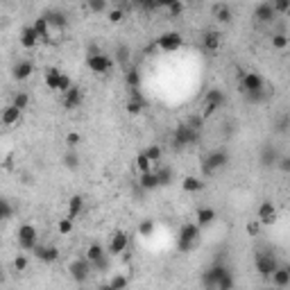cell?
Returning a JSON list of instances; mask_svg holds the SVG:
<instances>
[{
  "label": "cell",
  "instance_id": "cell-1",
  "mask_svg": "<svg viewBox=\"0 0 290 290\" xmlns=\"http://www.w3.org/2000/svg\"><path fill=\"white\" fill-rule=\"evenodd\" d=\"M202 284L204 288H225L231 290L234 288V275L229 272V268L222 266V263H216L209 270L202 272Z\"/></svg>",
  "mask_w": 290,
  "mask_h": 290
},
{
  "label": "cell",
  "instance_id": "cell-2",
  "mask_svg": "<svg viewBox=\"0 0 290 290\" xmlns=\"http://www.w3.org/2000/svg\"><path fill=\"white\" fill-rule=\"evenodd\" d=\"M197 243H200V227H197V222H186V225H182V229H179V236H177V247L179 252H193L197 247Z\"/></svg>",
  "mask_w": 290,
  "mask_h": 290
},
{
  "label": "cell",
  "instance_id": "cell-3",
  "mask_svg": "<svg viewBox=\"0 0 290 290\" xmlns=\"http://www.w3.org/2000/svg\"><path fill=\"white\" fill-rule=\"evenodd\" d=\"M227 163H229V154H227V150H213V152H209L207 157L202 159V175L204 177H211V175H216L218 170H222V168H227Z\"/></svg>",
  "mask_w": 290,
  "mask_h": 290
},
{
  "label": "cell",
  "instance_id": "cell-4",
  "mask_svg": "<svg viewBox=\"0 0 290 290\" xmlns=\"http://www.w3.org/2000/svg\"><path fill=\"white\" fill-rule=\"evenodd\" d=\"M202 138V132H197V129H191L186 123L179 125V127H175V132H172V145L177 150L182 148H191V145H197Z\"/></svg>",
  "mask_w": 290,
  "mask_h": 290
},
{
  "label": "cell",
  "instance_id": "cell-5",
  "mask_svg": "<svg viewBox=\"0 0 290 290\" xmlns=\"http://www.w3.org/2000/svg\"><path fill=\"white\" fill-rule=\"evenodd\" d=\"M113 64H116L113 57H109V54H104V52H89V57H86V66H89L93 73H98V75L111 73Z\"/></svg>",
  "mask_w": 290,
  "mask_h": 290
},
{
  "label": "cell",
  "instance_id": "cell-6",
  "mask_svg": "<svg viewBox=\"0 0 290 290\" xmlns=\"http://www.w3.org/2000/svg\"><path fill=\"white\" fill-rule=\"evenodd\" d=\"M266 91V79L261 77V73H243L241 77V93L243 95H252V93H261Z\"/></svg>",
  "mask_w": 290,
  "mask_h": 290
},
{
  "label": "cell",
  "instance_id": "cell-7",
  "mask_svg": "<svg viewBox=\"0 0 290 290\" xmlns=\"http://www.w3.org/2000/svg\"><path fill=\"white\" fill-rule=\"evenodd\" d=\"M16 236H18V247L23 252H34L36 247V227L30 225V222H25V225L18 227V231H16Z\"/></svg>",
  "mask_w": 290,
  "mask_h": 290
},
{
  "label": "cell",
  "instance_id": "cell-8",
  "mask_svg": "<svg viewBox=\"0 0 290 290\" xmlns=\"http://www.w3.org/2000/svg\"><path fill=\"white\" fill-rule=\"evenodd\" d=\"M277 270H279V261L275 254H256V272L263 279H272Z\"/></svg>",
  "mask_w": 290,
  "mask_h": 290
},
{
  "label": "cell",
  "instance_id": "cell-9",
  "mask_svg": "<svg viewBox=\"0 0 290 290\" xmlns=\"http://www.w3.org/2000/svg\"><path fill=\"white\" fill-rule=\"evenodd\" d=\"M91 270H93V266H91L89 259H75L68 263V272H70L75 284H84V281L89 279Z\"/></svg>",
  "mask_w": 290,
  "mask_h": 290
},
{
  "label": "cell",
  "instance_id": "cell-10",
  "mask_svg": "<svg viewBox=\"0 0 290 290\" xmlns=\"http://www.w3.org/2000/svg\"><path fill=\"white\" fill-rule=\"evenodd\" d=\"M182 45H184V36L175 30L163 32V34L157 39V48L163 50V52H175V50H179Z\"/></svg>",
  "mask_w": 290,
  "mask_h": 290
},
{
  "label": "cell",
  "instance_id": "cell-11",
  "mask_svg": "<svg viewBox=\"0 0 290 290\" xmlns=\"http://www.w3.org/2000/svg\"><path fill=\"white\" fill-rule=\"evenodd\" d=\"M129 247V236L127 231H113L111 238H109V256H118V254H125Z\"/></svg>",
  "mask_w": 290,
  "mask_h": 290
},
{
  "label": "cell",
  "instance_id": "cell-12",
  "mask_svg": "<svg viewBox=\"0 0 290 290\" xmlns=\"http://www.w3.org/2000/svg\"><path fill=\"white\" fill-rule=\"evenodd\" d=\"M225 91H220V89H211L207 93V100H204V118L207 116H211L216 109H220L222 104H225Z\"/></svg>",
  "mask_w": 290,
  "mask_h": 290
},
{
  "label": "cell",
  "instance_id": "cell-13",
  "mask_svg": "<svg viewBox=\"0 0 290 290\" xmlns=\"http://www.w3.org/2000/svg\"><path fill=\"white\" fill-rule=\"evenodd\" d=\"M256 218H259L261 225H275V222H277V209H275V204H272L270 200L261 202L259 211H256Z\"/></svg>",
  "mask_w": 290,
  "mask_h": 290
},
{
  "label": "cell",
  "instance_id": "cell-14",
  "mask_svg": "<svg viewBox=\"0 0 290 290\" xmlns=\"http://www.w3.org/2000/svg\"><path fill=\"white\" fill-rule=\"evenodd\" d=\"M254 18L259 23H272L277 18V11H275V5L272 2H259L254 9Z\"/></svg>",
  "mask_w": 290,
  "mask_h": 290
},
{
  "label": "cell",
  "instance_id": "cell-15",
  "mask_svg": "<svg viewBox=\"0 0 290 290\" xmlns=\"http://www.w3.org/2000/svg\"><path fill=\"white\" fill-rule=\"evenodd\" d=\"M18 41H20V45H23L25 50H32V48H36V43H39V34L34 32V27L32 25H25L23 30H20V36H18Z\"/></svg>",
  "mask_w": 290,
  "mask_h": 290
},
{
  "label": "cell",
  "instance_id": "cell-16",
  "mask_svg": "<svg viewBox=\"0 0 290 290\" xmlns=\"http://www.w3.org/2000/svg\"><path fill=\"white\" fill-rule=\"evenodd\" d=\"M34 254H36V259L39 261H43V263H54V261L59 259V250L57 247H52V245H36L34 247Z\"/></svg>",
  "mask_w": 290,
  "mask_h": 290
},
{
  "label": "cell",
  "instance_id": "cell-17",
  "mask_svg": "<svg viewBox=\"0 0 290 290\" xmlns=\"http://www.w3.org/2000/svg\"><path fill=\"white\" fill-rule=\"evenodd\" d=\"M270 281L275 288H288L290 286V266H279V270L272 275Z\"/></svg>",
  "mask_w": 290,
  "mask_h": 290
},
{
  "label": "cell",
  "instance_id": "cell-18",
  "mask_svg": "<svg viewBox=\"0 0 290 290\" xmlns=\"http://www.w3.org/2000/svg\"><path fill=\"white\" fill-rule=\"evenodd\" d=\"M43 16H45V20L50 23V27H54V30H66V25H68V18H66L59 9H52V11H48V14H43Z\"/></svg>",
  "mask_w": 290,
  "mask_h": 290
},
{
  "label": "cell",
  "instance_id": "cell-19",
  "mask_svg": "<svg viewBox=\"0 0 290 290\" xmlns=\"http://www.w3.org/2000/svg\"><path fill=\"white\" fill-rule=\"evenodd\" d=\"M82 100H84L82 89H79V86H73L68 93H64V107L66 109H77L79 104H82Z\"/></svg>",
  "mask_w": 290,
  "mask_h": 290
},
{
  "label": "cell",
  "instance_id": "cell-20",
  "mask_svg": "<svg viewBox=\"0 0 290 290\" xmlns=\"http://www.w3.org/2000/svg\"><path fill=\"white\" fill-rule=\"evenodd\" d=\"M195 218H197V227H209L211 225L213 220H216V211H213V209H209V207H200L197 209V213H195Z\"/></svg>",
  "mask_w": 290,
  "mask_h": 290
},
{
  "label": "cell",
  "instance_id": "cell-21",
  "mask_svg": "<svg viewBox=\"0 0 290 290\" xmlns=\"http://www.w3.org/2000/svg\"><path fill=\"white\" fill-rule=\"evenodd\" d=\"M34 73V64H32V61H18V64L14 66V77L18 79V82H23V79H27L30 77V75Z\"/></svg>",
  "mask_w": 290,
  "mask_h": 290
},
{
  "label": "cell",
  "instance_id": "cell-22",
  "mask_svg": "<svg viewBox=\"0 0 290 290\" xmlns=\"http://www.w3.org/2000/svg\"><path fill=\"white\" fill-rule=\"evenodd\" d=\"M202 43H204V48H207L209 52H216V50L220 48V32H216V30L204 32V36H202Z\"/></svg>",
  "mask_w": 290,
  "mask_h": 290
},
{
  "label": "cell",
  "instance_id": "cell-23",
  "mask_svg": "<svg viewBox=\"0 0 290 290\" xmlns=\"http://www.w3.org/2000/svg\"><path fill=\"white\" fill-rule=\"evenodd\" d=\"M32 27H34V32L39 34L41 41H48L50 39V30H52V27H50V23L45 20V16H39V18L32 23Z\"/></svg>",
  "mask_w": 290,
  "mask_h": 290
},
{
  "label": "cell",
  "instance_id": "cell-24",
  "mask_svg": "<svg viewBox=\"0 0 290 290\" xmlns=\"http://www.w3.org/2000/svg\"><path fill=\"white\" fill-rule=\"evenodd\" d=\"M182 188L186 193H200V191H204V182H202L200 177H193V175H188V177L182 179Z\"/></svg>",
  "mask_w": 290,
  "mask_h": 290
},
{
  "label": "cell",
  "instance_id": "cell-25",
  "mask_svg": "<svg viewBox=\"0 0 290 290\" xmlns=\"http://www.w3.org/2000/svg\"><path fill=\"white\" fill-rule=\"evenodd\" d=\"M82 209H84V197L82 195H73L68 200V213H66V216H68L70 220H75V218L82 213Z\"/></svg>",
  "mask_w": 290,
  "mask_h": 290
},
{
  "label": "cell",
  "instance_id": "cell-26",
  "mask_svg": "<svg viewBox=\"0 0 290 290\" xmlns=\"http://www.w3.org/2000/svg\"><path fill=\"white\" fill-rule=\"evenodd\" d=\"M279 163V154H277V150L275 148H263V154H261V166L263 168H272V166H277Z\"/></svg>",
  "mask_w": 290,
  "mask_h": 290
},
{
  "label": "cell",
  "instance_id": "cell-27",
  "mask_svg": "<svg viewBox=\"0 0 290 290\" xmlns=\"http://www.w3.org/2000/svg\"><path fill=\"white\" fill-rule=\"evenodd\" d=\"M20 109H16L14 104H7L5 109H2V123L5 125H16L20 120Z\"/></svg>",
  "mask_w": 290,
  "mask_h": 290
},
{
  "label": "cell",
  "instance_id": "cell-28",
  "mask_svg": "<svg viewBox=\"0 0 290 290\" xmlns=\"http://www.w3.org/2000/svg\"><path fill=\"white\" fill-rule=\"evenodd\" d=\"M61 70L59 68H50L48 73H45V86H48L50 91H59V82H61Z\"/></svg>",
  "mask_w": 290,
  "mask_h": 290
},
{
  "label": "cell",
  "instance_id": "cell-29",
  "mask_svg": "<svg viewBox=\"0 0 290 290\" xmlns=\"http://www.w3.org/2000/svg\"><path fill=\"white\" fill-rule=\"evenodd\" d=\"M138 184H141V188H145V191H154V188H159L157 172H145V175H141V177H138Z\"/></svg>",
  "mask_w": 290,
  "mask_h": 290
},
{
  "label": "cell",
  "instance_id": "cell-30",
  "mask_svg": "<svg viewBox=\"0 0 290 290\" xmlns=\"http://www.w3.org/2000/svg\"><path fill=\"white\" fill-rule=\"evenodd\" d=\"M157 177H159V186H170L172 179H175V175H172V168H168V166H159Z\"/></svg>",
  "mask_w": 290,
  "mask_h": 290
},
{
  "label": "cell",
  "instance_id": "cell-31",
  "mask_svg": "<svg viewBox=\"0 0 290 290\" xmlns=\"http://www.w3.org/2000/svg\"><path fill=\"white\" fill-rule=\"evenodd\" d=\"M109 252H104V247L102 245H98V243H93V245L86 250V259L91 261V263H95V261H100V259H104Z\"/></svg>",
  "mask_w": 290,
  "mask_h": 290
},
{
  "label": "cell",
  "instance_id": "cell-32",
  "mask_svg": "<svg viewBox=\"0 0 290 290\" xmlns=\"http://www.w3.org/2000/svg\"><path fill=\"white\" fill-rule=\"evenodd\" d=\"M125 82H127L129 91L138 89V84H141V73H138V68H127V70H125Z\"/></svg>",
  "mask_w": 290,
  "mask_h": 290
},
{
  "label": "cell",
  "instance_id": "cell-33",
  "mask_svg": "<svg viewBox=\"0 0 290 290\" xmlns=\"http://www.w3.org/2000/svg\"><path fill=\"white\" fill-rule=\"evenodd\" d=\"M145 107H148V100H134V98L127 100V113L129 116H138Z\"/></svg>",
  "mask_w": 290,
  "mask_h": 290
},
{
  "label": "cell",
  "instance_id": "cell-34",
  "mask_svg": "<svg viewBox=\"0 0 290 290\" xmlns=\"http://www.w3.org/2000/svg\"><path fill=\"white\" fill-rule=\"evenodd\" d=\"M143 152H145V157L150 159V161L152 163H157V166H161V157H163V150H161V145H150V148H145L143 150Z\"/></svg>",
  "mask_w": 290,
  "mask_h": 290
},
{
  "label": "cell",
  "instance_id": "cell-35",
  "mask_svg": "<svg viewBox=\"0 0 290 290\" xmlns=\"http://www.w3.org/2000/svg\"><path fill=\"white\" fill-rule=\"evenodd\" d=\"M136 170L141 172V175H145V172H152V161L145 157V152H141L136 157Z\"/></svg>",
  "mask_w": 290,
  "mask_h": 290
},
{
  "label": "cell",
  "instance_id": "cell-36",
  "mask_svg": "<svg viewBox=\"0 0 290 290\" xmlns=\"http://www.w3.org/2000/svg\"><path fill=\"white\" fill-rule=\"evenodd\" d=\"M109 286H111L113 290H127L129 279H127L125 275H113L111 279H109Z\"/></svg>",
  "mask_w": 290,
  "mask_h": 290
},
{
  "label": "cell",
  "instance_id": "cell-37",
  "mask_svg": "<svg viewBox=\"0 0 290 290\" xmlns=\"http://www.w3.org/2000/svg\"><path fill=\"white\" fill-rule=\"evenodd\" d=\"M290 45V39L284 34V32H277V34H272V48L275 50H286Z\"/></svg>",
  "mask_w": 290,
  "mask_h": 290
},
{
  "label": "cell",
  "instance_id": "cell-38",
  "mask_svg": "<svg viewBox=\"0 0 290 290\" xmlns=\"http://www.w3.org/2000/svg\"><path fill=\"white\" fill-rule=\"evenodd\" d=\"M116 61L127 70V61H129V48L127 45H118V50H116Z\"/></svg>",
  "mask_w": 290,
  "mask_h": 290
},
{
  "label": "cell",
  "instance_id": "cell-39",
  "mask_svg": "<svg viewBox=\"0 0 290 290\" xmlns=\"http://www.w3.org/2000/svg\"><path fill=\"white\" fill-rule=\"evenodd\" d=\"M14 104L16 109H20V111H23V109H27V104H30V95L25 93V91H18V93L14 95Z\"/></svg>",
  "mask_w": 290,
  "mask_h": 290
},
{
  "label": "cell",
  "instance_id": "cell-40",
  "mask_svg": "<svg viewBox=\"0 0 290 290\" xmlns=\"http://www.w3.org/2000/svg\"><path fill=\"white\" fill-rule=\"evenodd\" d=\"M216 18L220 20V23H229V20H231V9L227 5H218L216 7Z\"/></svg>",
  "mask_w": 290,
  "mask_h": 290
},
{
  "label": "cell",
  "instance_id": "cell-41",
  "mask_svg": "<svg viewBox=\"0 0 290 290\" xmlns=\"http://www.w3.org/2000/svg\"><path fill=\"white\" fill-rule=\"evenodd\" d=\"M57 229H59V234H61V236H68L70 231H73V220H70L68 216H66V218H61V220L57 222Z\"/></svg>",
  "mask_w": 290,
  "mask_h": 290
},
{
  "label": "cell",
  "instance_id": "cell-42",
  "mask_svg": "<svg viewBox=\"0 0 290 290\" xmlns=\"http://www.w3.org/2000/svg\"><path fill=\"white\" fill-rule=\"evenodd\" d=\"M11 204H9V200H0V218L2 220H9L11 218Z\"/></svg>",
  "mask_w": 290,
  "mask_h": 290
},
{
  "label": "cell",
  "instance_id": "cell-43",
  "mask_svg": "<svg viewBox=\"0 0 290 290\" xmlns=\"http://www.w3.org/2000/svg\"><path fill=\"white\" fill-rule=\"evenodd\" d=\"M168 11H170V16H182L184 14V2H177V0H172V2H168Z\"/></svg>",
  "mask_w": 290,
  "mask_h": 290
},
{
  "label": "cell",
  "instance_id": "cell-44",
  "mask_svg": "<svg viewBox=\"0 0 290 290\" xmlns=\"http://www.w3.org/2000/svg\"><path fill=\"white\" fill-rule=\"evenodd\" d=\"M152 231H154V222L152 220H145L138 225V234L141 236H152Z\"/></svg>",
  "mask_w": 290,
  "mask_h": 290
},
{
  "label": "cell",
  "instance_id": "cell-45",
  "mask_svg": "<svg viewBox=\"0 0 290 290\" xmlns=\"http://www.w3.org/2000/svg\"><path fill=\"white\" fill-rule=\"evenodd\" d=\"M288 127H290V116H281V118L277 120V125H275V132L277 134H284Z\"/></svg>",
  "mask_w": 290,
  "mask_h": 290
},
{
  "label": "cell",
  "instance_id": "cell-46",
  "mask_svg": "<svg viewBox=\"0 0 290 290\" xmlns=\"http://www.w3.org/2000/svg\"><path fill=\"white\" fill-rule=\"evenodd\" d=\"M109 263H111V259H109V254H107L104 259L95 261V263H91V266H93L95 272H104V270H109Z\"/></svg>",
  "mask_w": 290,
  "mask_h": 290
},
{
  "label": "cell",
  "instance_id": "cell-47",
  "mask_svg": "<svg viewBox=\"0 0 290 290\" xmlns=\"http://www.w3.org/2000/svg\"><path fill=\"white\" fill-rule=\"evenodd\" d=\"M186 125H188L191 129H197V132H202V125H204V116H191Z\"/></svg>",
  "mask_w": 290,
  "mask_h": 290
},
{
  "label": "cell",
  "instance_id": "cell-48",
  "mask_svg": "<svg viewBox=\"0 0 290 290\" xmlns=\"http://www.w3.org/2000/svg\"><path fill=\"white\" fill-rule=\"evenodd\" d=\"M73 86H75V84H73V79H70L66 73L61 75V82H59V91H61V93H68V91L73 89Z\"/></svg>",
  "mask_w": 290,
  "mask_h": 290
},
{
  "label": "cell",
  "instance_id": "cell-49",
  "mask_svg": "<svg viewBox=\"0 0 290 290\" xmlns=\"http://www.w3.org/2000/svg\"><path fill=\"white\" fill-rule=\"evenodd\" d=\"M272 5H275L277 14H286V11H290V0H275Z\"/></svg>",
  "mask_w": 290,
  "mask_h": 290
},
{
  "label": "cell",
  "instance_id": "cell-50",
  "mask_svg": "<svg viewBox=\"0 0 290 290\" xmlns=\"http://www.w3.org/2000/svg\"><path fill=\"white\" fill-rule=\"evenodd\" d=\"M123 18H125V11L120 9V7H118V9H109V23L116 25V23H120Z\"/></svg>",
  "mask_w": 290,
  "mask_h": 290
},
{
  "label": "cell",
  "instance_id": "cell-51",
  "mask_svg": "<svg viewBox=\"0 0 290 290\" xmlns=\"http://www.w3.org/2000/svg\"><path fill=\"white\" fill-rule=\"evenodd\" d=\"M14 268H16L18 272L27 270V256H25V254H18V256H16V259H14Z\"/></svg>",
  "mask_w": 290,
  "mask_h": 290
},
{
  "label": "cell",
  "instance_id": "cell-52",
  "mask_svg": "<svg viewBox=\"0 0 290 290\" xmlns=\"http://www.w3.org/2000/svg\"><path fill=\"white\" fill-rule=\"evenodd\" d=\"M64 163H66V168H73V170H75V168H77L79 166V159H77V154H66V157H64Z\"/></svg>",
  "mask_w": 290,
  "mask_h": 290
},
{
  "label": "cell",
  "instance_id": "cell-53",
  "mask_svg": "<svg viewBox=\"0 0 290 290\" xmlns=\"http://www.w3.org/2000/svg\"><path fill=\"white\" fill-rule=\"evenodd\" d=\"M89 9L91 11H104V9H107V2H102V0H91Z\"/></svg>",
  "mask_w": 290,
  "mask_h": 290
},
{
  "label": "cell",
  "instance_id": "cell-54",
  "mask_svg": "<svg viewBox=\"0 0 290 290\" xmlns=\"http://www.w3.org/2000/svg\"><path fill=\"white\" fill-rule=\"evenodd\" d=\"M259 231H261V222H247V234L250 236H259Z\"/></svg>",
  "mask_w": 290,
  "mask_h": 290
},
{
  "label": "cell",
  "instance_id": "cell-55",
  "mask_svg": "<svg viewBox=\"0 0 290 290\" xmlns=\"http://www.w3.org/2000/svg\"><path fill=\"white\" fill-rule=\"evenodd\" d=\"M277 168H279L281 172H290V157H281L279 163H277Z\"/></svg>",
  "mask_w": 290,
  "mask_h": 290
},
{
  "label": "cell",
  "instance_id": "cell-56",
  "mask_svg": "<svg viewBox=\"0 0 290 290\" xmlns=\"http://www.w3.org/2000/svg\"><path fill=\"white\" fill-rule=\"evenodd\" d=\"M77 143H79V134L70 132L68 136H66V145H68V148H75V145H77Z\"/></svg>",
  "mask_w": 290,
  "mask_h": 290
},
{
  "label": "cell",
  "instance_id": "cell-57",
  "mask_svg": "<svg viewBox=\"0 0 290 290\" xmlns=\"http://www.w3.org/2000/svg\"><path fill=\"white\" fill-rule=\"evenodd\" d=\"M100 290H113V288H111V286L107 284V286H100Z\"/></svg>",
  "mask_w": 290,
  "mask_h": 290
},
{
  "label": "cell",
  "instance_id": "cell-58",
  "mask_svg": "<svg viewBox=\"0 0 290 290\" xmlns=\"http://www.w3.org/2000/svg\"><path fill=\"white\" fill-rule=\"evenodd\" d=\"M204 290H225V288H204Z\"/></svg>",
  "mask_w": 290,
  "mask_h": 290
},
{
  "label": "cell",
  "instance_id": "cell-59",
  "mask_svg": "<svg viewBox=\"0 0 290 290\" xmlns=\"http://www.w3.org/2000/svg\"><path fill=\"white\" fill-rule=\"evenodd\" d=\"M263 290H272V288H263Z\"/></svg>",
  "mask_w": 290,
  "mask_h": 290
}]
</instances>
